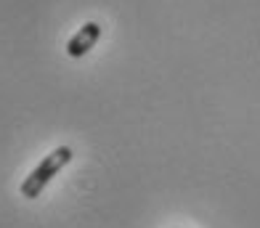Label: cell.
Segmentation results:
<instances>
[{
    "label": "cell",
    "mask_w": 260,
    "mask_h": 228,
    "mask_svg": "<svg viewBox=\"0 0 260 228\" xmlns=\"http://www.w3.org/2000/svg\"><path fill=\"white\" fill-rule=\"evenodd\" d=\"M72 159H75V154H72V149H69V146H56L51 154H45L43 162L35 167L24 181H21L19 194L24 197V199H38L43 191H45V186H48Z\"/></svg>",
    "instance_id": "1"
},
{
    "label": "cell",
    "mask_w": 260,
    "mask_h": 228,
    "mask_svg": "<svg viewBox=\"0 0 260 228\" xmlns=\"http://www.w3.org/2000/svg\"><path fill=\"white\" fill-rule=\"evenodd\" d=\"M99 40H101V24H99V21H88V24H82V27L72 35V38H69L67 53L72 56V58H80V56L90 53L93 48H96Z\"/></svg>",
    "instance_id": "2"
}]
</instances>
